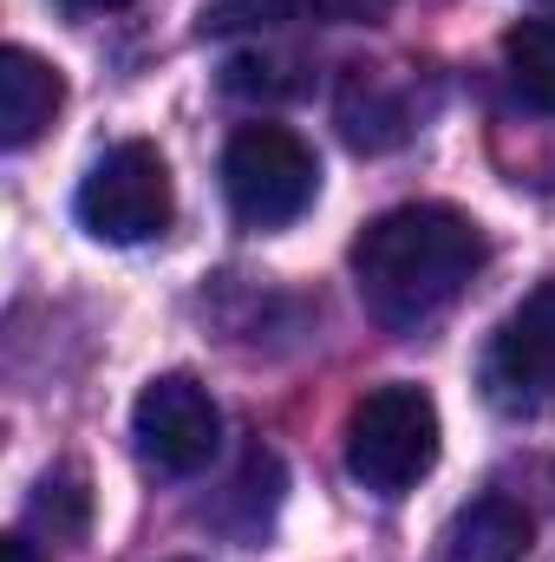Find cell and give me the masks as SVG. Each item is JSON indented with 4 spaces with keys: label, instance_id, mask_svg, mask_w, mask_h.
<instances>
[{
    "label": "cell",
    "instance_id": "14",
    "mask_svg": "<svg viewBox=\"0 0 555 562\" xmlns=\"http://www.w3.org/2000/svg\"><path fill=\"white\" fill-rule=\"evenodd\" d=\"M66 13H118V7H132V0H59Z\"/></svg>",
    "mask_w": 555,
    "mask_h": 562
},
{
    "label": "cell",
    "instance_id": "7",
    "mask_svg": "<svg viewBox=\"0 0 555 562\" xmlns=\"http://www.w3.org/2000/svg\"><path fill=\"white\" fill-rule=\"evenodd\" d=\"M393 0H203V20L196 33L216 40V33H262V26H366L380 20Z\"/></svg>",
    "mask_w": 555,
    "mask_h": 562
},
{
    "label": "cell",
    "instance_id": "12",
    "mask_svg": "<svg viewBox=\"0 0 555 562\" xmlns=\"http://www.w3.org/2000/svg\"><path fill=\"white\" fill-rule=\"evenodd\" d=\"M503 66H510V86H517L536 112H555V13L517 20V26L503 33Z\"/></svg>",
    "mask_w": 555,
    "mask_h": 562
},
{
    "label": "cell",
    "instance_id": "15",
    "mask_svg": "<svg viewBox=\"0 0 555 562\" xmlns=\"http://www.w3.org/2000/svg\"><path fill=\"white\" fill-rule=\"evenodd\" d=\"M7 562H33V543L26 537H7Z\"/></svg>",
    "mask_w": 555,
    "mask_h": 562
},
{
    "label": "cell",
    "instance_id": "5",
    "mask_svg": "<svg viewBox=\"0 0 555 562\" xmlns=\"http://www.w3.org/2000/svg\"><path fill=\"white\" fill-rule=\"evenodd\" d=\"M477 386L503 419H550L555 413V281L530 288L503 314V327L484 347Z\"/></svg>",
    "mask_w": 555,
    "mask_h": 562
},
{
    "label": "cell",
    "instance_id": "3",
    "mask_svg": "<svg viewBox=\"0 0 555 562\" xmlns=\"http://www.w3.org/2000/svg\"><path fill=\"white\" fill-rule=\"evenodd\" d=\"M320 190L314 150L287 125H242L223 144V196L242 229H287Z\"/></svg>",
    "mask_w": 555,
    "mask_h": 562
},
{
    "label": "cell",
    "instance_id": "1",
    "mask_svg": "<svg viewBox=\"0 0 555 562\" xmlns=\"http://www.w3.org/2000/svg\"><path fill=\"white\" fill-rule=\"evenodd\" d=\"M353 288L380 327H424L490 262L484 229L451 203H399L353 236Z\"/></svg>",
    "mask_w": 555,
    "mask_h": 562
},
{
    "label": "cell",
    "instance_id": "2",
    "mask_svg": "<svg viewBox=\"0 0 555 562\" xmlns=\"http://www.w3.org/2000/svg\"><path fill=\"white\" fill-rule=\"evenodd\" d=\"M431 464H438V406L424 386L386 380L347 413V471L373 497H406Z\"/></svg>",
    "mask_w": 555,
    "mask_h": 562
},
{
    "label": "cell",
    "instance_id": "4",
    "mask_svg": "<svg viewBox=\"0 0 555 562\" xmlns=\"http://www.w3.org/2000/svg\"><path fill=\"white\" fill-rule=\"evenodd\" d=\"M170 210H177L170 164H163L157 144H144V138L112 144V150L86 170V183H79V196H72L79 229L99 236V243H150V236H163Z\"/></svg>",
    "mask_w": 555,
    "mask_h": 562
},
{
    "label": "cell",
    "instance_id": "9",
    "mask_svg": "<svg viewBox=\"0 0 555 562\" xmlns=\"http://www.w3.org/2000/svg\"><path fill=\"white\" fill-rule=\"evenodd\" d=\"M418 125L412 99L393 72H373V66H353L347 86H340V138L353 150H393L406 144Z\"/></svg>",
    "mask_w": 555,
    "mask_h": 562
},
{
    "label": "cell",
    "instance_id": "8",
    "mask_svg": "<svg viewBox=\"0 0 555 562\" xmlns=\"http://www.w3.org/2000/svg\"><path fill=\"white\" fill-rule=\"evenodd\" d=\"M59 99H66V79H59L53 59H39L26 46L0 53V144L7 150H26V144L39 138L53 125Z\"/></svg>",
    "mask_w": 555,
    "mask_h": 562
},
{
    "label": "cell",
    "instance_id": "6",
    "mask_svg": "<svg viewBox=\"0 0 555 562\" xmlns=\"http://www.w3.org/2000/svg\"><path fill=\"white\" fill-rule=\"evenodd\" d=\"M132 445H138V458L150 471L196 477L216 458V445H223V413H216L209 386L190 380V373L150 380L138 393V406H132Z\"/></svg>",
    "mask_w": 555,
    "mask_h": 562
},
{
    "label": "cell",
    "instance_id": "11",
    "mask_svg": "<svg viewBox=\"0 0 555 562\" xmlns=\"http://www.w3.org/2000/svg\"><path fill=\"white\" fill-rule=\"evenodd\" d=\"M26 530H39V537H53V543H79V537L92 530V484H86L79 464H53V471L33 484V497H26Z\"/></svg>",
    "mask_w": 555,
    "mask_h": 562
},
{
    "label": "cell",
    "instance_id": "10",
    "mask_svg": "<svg viewBox=\"0 0 555 562\" xmlns=\"http://www.w3.org/2000/svg\"><path fill=\"white\" fill-rule=\"evenodd\" d=\"M530 537L536 524L517 497H471L444 530V562H523Z\"/></svg>",
    "mask_w": 555,
    "mask_h": 562
},
{
    "label": "cell",
    "instance_id": "13",
    "mask_svg": "<svg viewBox=\"0 0 555 562\" xmlns=\"http://www.w3.org/2000/svg\"><path fill=\"white\" fill-rule=\"evenodd\" d=\"M301 86H307L301 66L281 59V53H236V59L223 66V92H229V99H294Z\"/></svg>",
    "mask_w": 555,
    "mask_h": 562
}]
</instances>
